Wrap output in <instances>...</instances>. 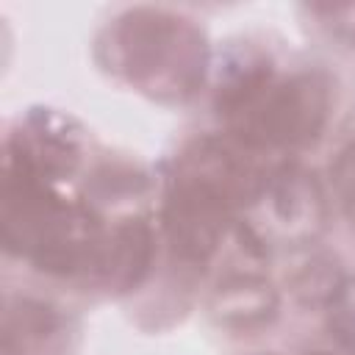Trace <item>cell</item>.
<instances>
[{
	"label": "cell",
	"mask_w": 355,
	"mask_h": 355,
	"mask_svg": "<svg viewBox=\"0 0 355 355\" xmlns=\"http://www.w3.org/2000/svg\"><path fill=\"white\" fill-rule=\"evenodd\" d=\"M236 136L250 147H294L319 136L330 111V92L316 75L272 80L252 72L222 103Z\"/></svg>",
	"instance_id": "1"
},
{
	"label": "cell",
	"mask_w": 355,
	"mask_h": 355,
	"mask_svg": "<svg viewBox=\"0 0 355 355\" xmlns=\"http://www.w3.org/2000/svg\"><path fill=\"white\" fill-rule=\"evenodd\" d=\"M114 50L128 80L153 94L180 97L202 80V39L180 17L133 11L114 31Z\"/></svg>",
	"instance_id": "2"
},
{
	"label": "cell",
	"mask_w": 355,
	"mask_h": 355,
	"mask_svg": "<svg viewBox=\"0 0 355 355\" xmlns=\"http://www.w3.org/2000/svg\"><path fill=\"white\" fill-rule=\"evenodd\" d=\"M227 214L230 205L211 189L186 178H175L164 208L166 239L175 255L186 263H205L222 241Z\"/></svg>",
	"instance_id": "3"
},
{
	"label": "cell",
	"mask_w": 355,
	"mask_h": 355,
	"mask_svg": "<svg viewBox=\"0 0 355 355\" xmlns=\"http://www.w3.org/2000/svg\"><path fill=\"white\" fill-rule=\"evenodd\" d=\"M153 255V233L147 222L130 219L105 236L94 272L114 288H130L141 280Z\"/></svg>",
	"instance_id": "4"
},
{
	"label": "cell",
	"mask_w": 355,
	"mask_h": 355,
	"mask_svg": "<svg viewBox=\"0 0 355 355\" xmlns=\"http://www.w3.org/2000/svg\"><path fill=\"white\" fill-rule=\"evenodd\" d=\"M58 333L61 319L53 308L33 300H17L6 313V355L50 352Z\"/></svg>",
	"instance_id": "5"
},
{
	"label": "cell",
	"mask_w": 355,
	"mask_h": 355,
	"mask_svg": "<svg viewBox=\"0 0 355 355\" xmlns=\"http://www.w3.org/2000/svg\"><path fill=\"white\" fill-rule=\"evenodd\" d=\"M277 308V294L272 291L269 283L258 277H236L219 286L214 297V311L219 322L236 324V327H250L263 319H269Z\"/></svg>",
	"instance_id": "6"
},
{
	"label": "cell",
	"mask_w": 355,
	"mask_h": 355,
	"mask_svg": "<svg viewBox=\"0 0 355 355\" xmlns=\"http://www.w3.org/2000/svg\"><path fill=\"white\" fill-rule=\"evenodd\" d=\"M336 189L347 216L355 222V144L347 147L336 164Z\"/></svg>",
	"instance_id": "7"
},
{
	"label": "cell",
	"mask_w": 355,
	"mask_h": 355,
	"mask_svg": "<svg viewBox=\"0 0 355 355\" xmlns=\"http://www.w3.org/2000/svg\"><path fill=\"white\" fill-rule=\"evenodd\" d=\"M336 327H338L341 338L355 344V283L341 288V294L336 300Z\"/></svg>",
	"instance_id": "8"
}]
</instances>
